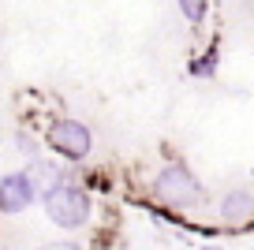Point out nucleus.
I'll return each mask as SVG.
<instances>
[{"label": "nucleus", "instance_id": "1", "mask_svg": "<svg viewBox=\"0 0 254 250\" xmlns=\"http://www.w3.org/2000/svg\"><path fill=\"white\" fill-rule=\"evenodd\" d=\"M153 190H157V198L165 205H172V209H202V205H206V187H202L198 176L180 161L157 168Z\"/></svg>", "mask_w": 254, "mask_h": 250}, {"label": "nucleus", "instance_id": "2", "mask_svg": "<svg viewBox=\"0 0 254 250\" xmlns=\"http://www.w3.org/2000/svg\"><path fill=\"white\" fill-rule=\"evenodd\" d=\"M45 213L49 220H53L56 228H64V232H75V228H82L90 220V213H94V202H90V194L82 187H75V183L67 180H56L53 187L45 190Z\"/></svg>", "mask_w": 254, "mask_h": 250}, {"label": "nucleus", "instance_id": "3", "mask_svg": "<svg viewBox=\"0 0 254 250\" xmlns=\"http://www.w3.org/2000/svg\"><path fill=\"white\" fill-rule=\"evenodd\" d=\"M45 142L64 161H86L90 149H94V134H90V127L79 124V120H56V124L49 127Z\"/></svg>", "mask_w": 254, "mask_h": 250}, {"label": "nucleus", "instance_id": "4", "mask_svg": "<svg viewBox=\"0 0 254 250\" xmlns=\"http://www.w3.org/2000/svg\"><path fill=\"white\" fill-rule=\"evenodd\" d=\"M34 198H38V187H34V176L30 172H8V176H0V213L15 217V213L30 209Z\"/></svg>", "mask_w": 254, "mask_h": 250}, {"label": "nucleus", "instance_id": "5", "mask_svg": "<svg viewBox=\"0 0 254 250\" xmlns=\"http://www.w3.org/2000/svg\"><path fill=\"white\" fill-rule=\"evenodd\" d=\"M217 209H221L224 224H251V220H254V190H247V187L228 190Z\"/></svg>", "mask_w": 254, "mask_h": 250}, {"label": "nucleus", "instance_id": "6", "mask_svg": "<svg viewBox=\"0 0 254 250\" xmlns=\"http://www.w3.org/2000/svg\"><path fill=\"white\" fill-rule=\"evenodd\" d=\"M176 8H180V15L187 19L190 26H198L202 19H206V8H209V0H176Z\"/></svg>", "mask_w": 254, "mask_h": 250}, {"label": "nucleus", "instance_id": "7", "mask_svg": "<svg viewBox=\"0 0 254 250\" xmlns=\"http://www.w3.org/2000/svg\"><path fill=\"white\" fill-rule=\"evenodd\" d=\"M15 146H19V153H26L30 161H34V157H41V142L34 138L30 131H19V134H15Z\"/></svg>", "mask_w": 254, "mask_h": 250}, {"label": "nucleus", "instance_id": "8", "mask_svg": "<svg viewBox=\"0 0 254 250\" xmlns=\"http://www.w3.org/2000/svg\"><path fill=\"white\" fill-rule=\"evenodd\" d=\"M187 71H190L194 78H209V75L217 71V53H209V56H202V60H194Z\"/></svg>", "mask_w": 254, "mask_h": 250}]
</instances>
